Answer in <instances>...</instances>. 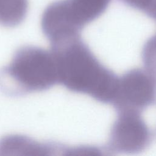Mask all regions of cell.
<instances>
[{"instance_id": "1", "label": "cell", "mask_w": 156, "mask_h": 156, "mask_svg": "<svg viewBox=\"0 0 156 156\" xmlns=\"http://www.w3.org/2000/svg\"><path fill=\"white\" fill-rule=\"evenodd\" d=\"M58 83L71 91L87 94L104 101L108 96V76L80 36L51 44Z\"/></svg>"}, {"instance_id": "2", "label": "cell", "mask_w": 156, "mask_h": 156, "mask_svg": "<svg viewBox=\"0 0 156 156\" xmlns=\"http://www.w3.org/2000/svg\"><path fill=\"white\" fill-rule=\"evenodd\" d=\"M57 83L58 69L53 54L36 46L19 49L10 64L0 71V87L12 96L46 90Z\"/></svg>"}, {"instance_id": "3", "label": "cell", "mask_w": 156, "mask_h": 156, "mask_svg": "<svg viewBox=\"0 0 156 156\" xmlns=\"http://www.w3.org/2000/svg\"><path fill=\"white\" fill-rule=\"evenodd\" d=\"M112 0H60L71 21L80 29L100 16Z\"/></svg>"}, {"instance_id": "4", "label": "cell", "mask_w": 156, "mask_h": 156, "mask_svg": "<svg viewBox=\"0 0 156 156\" xmlns=\"http://www.w3.org/2000/svg\"><path fill=\"white\" fill-rule=\"evenodd\" d=\"M28 0H0V24L15 27L21 23L28 10Z\"/></svg>"}, {"instance_id": "5", "label": "cell", "mask_w": 156, "mask_h": 156, "mask_svg": "<svg viewBox=\"0 0 156 156\" xmlns=\"http://www.w3.org/2000/svg\"><path fill=\"white\" fill-rule=\"evenodd\" d=\"M42 145L37 142L33 141L28 138L22 136H8L0 141V154H12L13 152L23 151L31 152L33 154L35 152L38 155V152L54 151L52 146Z\"/></svg>"}, {"instance_id": "6", "label": "cell", "mask_w": 156, "mask_h": 156, "mask_svg": "<svg viewBox=\"0 0 156 156\" xmlns=\"http://www.w3.org/2000/svg\"><path fill=\"white\" fill-rule=\"evenodd\" d=\"M125 4L142 11L156 20V0H121Z\"/></svg>"}]
</instances>
